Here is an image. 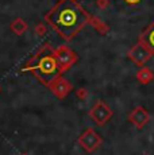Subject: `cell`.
I'll list each match as a JSON object with an SVG mask.
<instances>
[{
  "mask_svg": "<svg viewBox=\"0 0 154 155\" xmlns=\"http://www.w3.org/2000/svg\"><path fill=\"white\" fill-rule=\"evenodd\" d=\"M45 20L60 37L70 41L89 23L91 15L77 0H60L45 15Z\"/></svg>",
  "mask_w": 154,
  "mask_h": 155,
  "instance_id": "cell-1",
  "label": "cell"
},
{
  "mask_svg": "<svg viewBox=\"0 0 154 155\" xmlns=\"http://www.w3.org/2000/svg\"><path fill=\"white\" fill-rule=\"evenodd\" d=\"M20 71L32 73L34 77L45 86H50L53 81L64 73L57 61L55 51L49 43L43 45L34 55L25 64Z\"/></svg>",
  "mask_w": 154,
  "mask_h": 155,
  "instance_id": "cell-2",
  "label": "cell"
},
{
  "mask_svg": "<svg viewBox=\"0 0 154 155\" xmlns=\"http://www.w3.org/2000/svg\"><path fill=\"white\" fill-rule=\"evenodd\" d=\"M55 57H57V61L60 64L62 71L68 70L69 68L73 66V64L77 61V55L73 50H70L66 46H60L57 49H54Z\"/></svg>",
  "mask_w": 154,
  "mask_h": 155,
  "instance_id": "cell-3",
  "label": "cell"
},
{
  "mask_svg": "<svg viewBox=\"0 0 154 155\" xmlns=\"http://www.w3.org/2000/svg\"><path fill=\"white\" fill-rule=\"evenodd\" d=\"M138 43H141L150 54L154 55V22L141 32Z\"/></svg>",
  "mask_w": 154,
  "mask_h": 155,
  "instance_id": "cell-4",
  "label": "cell"
},
{
  "mask_svg": "<svg viewBox=\"0 0 154 155\" xmlns=\"http://www.w3.org/2000/svg\"><path fill=\"white\" fill-rule=\"evenodd\" d=\"M129 55H130V58H131V61L134 62V64H137L138 66L145 65V62H147L149 61V58L152 57V54H150V53L147 51V50L145 49L141 43L135 45V46L130 50Z\"/></svg>",
  "mask_w": 154,
  "mask_h": 155,
  "instance_id": "cell-5",
  "label": "cell"
},
{
  "mask_svg": "<svg viewBox=\"0 0 154 155\" xmlns=\"http://www.w3.org/2000/svg\"><path fill=\"white\" fill-rule=\"evenodd\" d=\"M49 88L57 94V97L62 99V97H65V94L72 89V86H70V84L68 81H65V80H62L61 77H58L55 81H53L52 84H50Z\"/></svg>",
  "mask_w": 154,
  "mask_h": 155,
  "instance_id": "cell-6",
  "label": "cell"
},
{
  "mask_svg": "<svg viewBox=\"0 0 154 155\" xmlns=\"http://www.w3.org/2000/svg\"><path fill=\"white\" fill-rule=\"evenodd\" d=\"M105 111H108V108L103 103H97L95 105V108L92 111V116L99 124L105 123L109 119V116H111V112H105Z\"/></svg>",
  "mask_w": 154,
  "mask_h": 155,
  "instance_id": "cell-7",
  "label": "cell"
},
{
  "mask_svg": "<svg viewBox=\"0 0 154 155\" xmlns=\"http://www.w3.org/2000/svg\"><path fill=\"white\" fill-rule=\"evenodd\" d=\"M11 28H12V31L15 32V34L20 35V34H23V32L27 30V25L25 23V20L23 19H15L14 20V23L11 25Z\"/></svg>",
  "mask_w": 154,
  "mask_h": 155,
  "instance_id": "cell-8",
  "label": "cell"
},
{
  "mask_svg": "<svg viewBox=\"0 0 154 155\" xmlns=\"http://www.w3.org/2000/svg\"><path fill=\"white\" fill-rule=\"evenodd\" d=\"M137 77L139 80H141L142 82H149L150 80L153 78V73L152 71H150L149 69H146V68H145V69H141L137 73Z\"/></svg>",
  "mask_w": 154,
  "mask_h": 155,
  "instance_id": "cell-9",
  "label": "cell"
},
{
  "mask_svg": "<svg viewBox=\"0 0 154 155\" xmlns=\"http://www.w3.org/2000/svg\"><path fill=\"white\" fill-rule=\"evenodd\" d=\"M35 30H37V34H38V35H43V34H45V31H46L45 26H42V25L37 26V27H35Z\"/></svg>",
  "mask_w": 154,
  "mask_h": 155,
  "instance_id": "cell-10",
  "label": "cell"
},
{
  "mask_svg": "<svg viewBox=\"0 0 154 155\" xmlns=\"http://www.w3.org/2000/svg\"><path fill=\"white\" fill-rule=\"evenodd\" d=\"M96 4H97V7H100V8H105L108 4V0H97Z\"/></svg>",
  "mask_w": 154,
  "mask_h": 155,
  "instance_id": "cell-11",
  "label": "cell"
},
{
  "mask_svg": "<svg viewBox=\"0 0 154 155\" xmlns=\"http://www.w3.org/2000/svg\"><path fill=\"white\" fill-rule=\"evenodd\" d=\"M124 2L127 3V4H131V5H135V4H138V3H141L142 0H124Z\"/></svg>",
  "mask_w": 154,
  "mask_h": 155,
  "instance_id": "cell-12",
  "label": "cell"
}]
</instances>
